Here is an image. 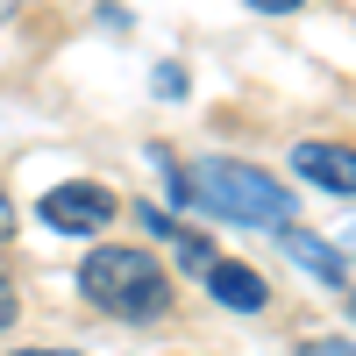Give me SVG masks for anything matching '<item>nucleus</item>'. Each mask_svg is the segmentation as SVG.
Masks as SVG:
<instances>
[{
	"mask_svg": "<svg viewBox=\"0 0 356 356\" xmlns=\"http://www.w3.org/2000/svg\"><path fill=\"white\" fill-rule=\"evenodd\" d=\"M178 178H186V207H214L221 221H243V228H292V214H300V200L271 171L235 164V157H200Z\"/></svg>",
	"mask_w": 356,
	"mask_h": 356,
	"instance_id": "nucleus-1",
	"label": "nucleus"
},
{
	"mask_svg": "<svg viewBox=\"0 0 356 356\" xmlns=\"http://www.w3.org/2000/svg\"><path fill=\"white\" fill-rule=\"evenodd\" d=\"M79 292L114 321H157L171 314V278L157 271L150 250H129V243H107L79 264Z\"/></svg>",
	"mask_w": 356,
	"mask_h": 356,
	"instance_id": "nucleus-2",
	"label": "nucleus"
},
{
	"mask_svg": "<svg viewBox=\"0 0 356 356\" xmlns=\"http://www.w3.org/2000/svg\"><path fill=\"white\" fill-rule=\"evenodd\" d=\"M107 221H114V193L100 178H65V186L43 193V228L57 235H100Z\"/></svg>",
	"mask_w": 356,
	"mask_h": 356,
	"instance_id": "nucleus-3",
	"label": "nucleus"
},
{
	"mask_svg": "<svg viewBox=\"0 0 356 356\" xmlns=\"http://www.w3.org/2000/svg\"><path fill=\"white\" fill-rule=\"evenodd\" d=\"M207 300H214V307H228V314H264V307H271V285H264L250 264L214 257V264H207Z\"/></svg>",
	"mask_w": 356,
	"mask_h": 356,
	"instance_id": "nucleus-4",
	"label": "nucleus"
},
{
	"mask_svg": "<svg viewBox=\"0 0 356 356\" xmlns=\"http://www.w3.org/2000/svg\"><path fill=\"white\" fill-rule=\"evenodd\" d=\"M292 164H300V178L328 186L335 200L356 193V157H349V143H300V150H292Z\"/></svg>",
	"mask_w": 356,
	"mask_h": 356,
	"instance_id": "nucleus-5",
	"label": "nucleus"
},
{
	"mask_svg": "<svg viewBox=\"0 0 356 356\" xmlns=\"http://www.w3.org/2000/svg\"><path fill=\"white\" fill-rule=\"evenodd\" d=\"M278 235H285V250L300 257L307 271H321V278H328L335 292L349 285V264H342V250H335V243H321V235H307V228H278Z\"/></svg>",
	"mask_w": 356,
	"mask_h": 356,
	"instance_id": "nucleus-6",
	"label": "nucleus"
},
{
	"mask_svg": "<svg viewBox=\"0 0 356 356\" xmlns=\"http://www.w3.org/2000/svg\"><path fill=\"white\" fill-rule=\"evenodd\" d=\"M143 228H150V235H164V243H171L178 257H186V264H200V271H207V264H214V250H207V235H193V228H178L171 214H157V207H143Z\"/></svg>",
	"mask_w": 356,
	"mask_h": 356,
	"instance_id": "nucleus-7",
	"label": "nucleus"
},
{
	"mask_svg": "<svg viewBox=\"0 0 356 356\" xmlns=\"http://www.w3.org/2000/svg\"><path fill=\"white\" fill-rule=\"evenodd\" d=\"M15 314H22V292L0 278V328H15Z\"/></svg>",
	"mask_w": 356,
	"mask_h": 356,
	"instance_id": "nucleus-8",
	"label": "nucleus"
},
{
	"mask_svg": "<svg viewBox=\"0 0 356 356\" xmlns=\"http://www.w3.org/2000/svg\"><path fill=\"white\" fill-rule=\"evenodd\" d=\"M300 356H356V349H349V335H328V342H307Z\"/></svg>",
	"mask_w": 356,
	"mask_h": 356,
	"instance_id": "nucleus-9",
	"label": "nucleus"
},
{
	"mask_svg": "<svg viewBox=\"0 0 356 356\" xmlns=\"http://www.w3.org/2000/svg\"><path fill=\"white\" fill-rule=\"evenodd\" d=\"M257 15H292V8H307V0H250Z\"/></svg>",
	"mask_w": 356,
	"mask_h": 356,
	"instance_id": "nucleus-10",
	"label": "nucleus"
},
{
	"mask_svg": "<svg viewBox=\"0 0 356 356\" xmlns=\"http://www.w3.org/2000/svg\"><path fill=\"white\" fill-rule=\"evenodd\" d=\"M8 235H15V200L0 193V243H8Z\"/></svg>",
	"mask_w": 356,
	"mask_h": 356,
	"instance_id": "nucleus-11",
	"label": "nucleus"
},
{
	"mask_svg": "<svg viewBox=\"0 0 356 356\" xmlns=\"http://www.w3.org/2000/svg\"><path fill=\"white\" fill-rule=\"evenodd\" d=\"M15 356H79V349H15Z\"/></svg>",
	"mask_w": 356,
	"mask_h": 356,
	"instance_id": "nucleus-12",
	"label": "nucleus"
}]
</instances>
